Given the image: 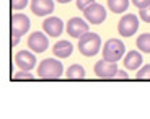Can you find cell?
<instances>
[{
	"instance_id": "6da1fadb",
	"label": "cell",
	"mask_w": 150,
	"mask_h": 119,
	"mask_svg": "<svg viewBox=\"0 0 150 119\" xmlns=\"http://www.w3.org/2000/svg\"><path fill=\"white\" fill-rule=\"evenodd\" d=\"M64 65L57 59H44L38 65V77L44 80H57L62 77Z\"/></svg>"
},
{
	"instance_id": "7a4b0ae2",
	"label": "cell",
	"mask_w": 150,
	"mask_h": 119,
	"mask_svg": "<svg viewBox=\"0 0 150 119\" xmlns=\"http://www.w3.org/2000/svg\"><path fill=\"white\" fill-rule=\"evenodd\" d=\"M101 49V38L96 33H88L83 34L79 39V51L80 54H83L85 57H93L96 56Z\"/></svg>"
},
{
	"instance_id": "3957f363",
	"label": "cell",
	"mask_w": 150,
	"mask_h": 119,
	"mask_svg": "<svg viewBox=\"0 0 150 119\" xmlns=\"http://www.w3.org/2000/svg\"><path fill=\"white\" fill-rule=\"evenodd\" d=\"M124 52H126V44L117 38H111L105 42L103 46V57L109 62H117L122 59Z\"/></svg>"
},
{
	"instance_id": "277c9868",
	"label": "cell",
	"mask_w": 150,
	"mask_h": 119,
	"mask_svg": "<svg viewBox=\"0 0 150 119\" xmlns=\"http://www.w3.org/2000/svg\"><path fill=\"white\" fill-rule=\"evenodd\" d=\"M137 30H139V18L132 13L124 15L117 23V33L122 38H131Z\"/></svg>"
},
{
	"instance_id": "5b68a950",
	"label": "cell",
	"mask_w": 150,
	"mask_h": 119,
	"mask_svg": "<svg viewBox=\"0 0 150 119\" xmlns=\"http://www.w3.org/2000/svg\"><path fill=\"white\" fill-rule=\"evenodd\" d=\"M117 72H119V69H117L116 62H109L105 57H103L101 60H98L96 65H95V75H96L98 78L111 80V78H116Z\"/></svg>"
},
{
	"instance_id": "8992f818",
	"label": "cell",
	"mask_w": 150,
	"mask_h": 119,
	"mask_svg": "<svg viewBox=\"0 0 150 119\" xmlns=\"http://www.w3.org/2000/svg\"><path fill=\"white\" fill-rule=\"evenodd\" d=\"M83 15H85V18L88 20L91 25H101L106 20V10H105L103 5L95 2V4H91L88 8L83 10Z\"/></svg>"
},
{
	"instance_id": "52a82bcc",
	"label": "cell",
	"mask_w": 150,
	"mask_h": 119,
	"mask_svg": "<svg viewBox=\"0 0 150 119\" xmlns=\"http://www.w3.org/2000/svg\"><path fill=\"white\" fill-rule=\"evenodd\" d=\"M67 34L70 38H75V39H80V38L83 36V34L88 33V23L83 21L82 18H79V16H74L72 20H69L67 23Z\"/></svg>"
},
{
	"instance_id": "ba28073f",
	"label": "cell",
	"mask_w": 150,
	"mask_h": 119,
	"mask_svg": "<svg viewBox=\"0 0 150 119\" xmlns=\"http://www.w3.org/2000/svg\"><path fill=\"white\" fill-rule=\"evenodd\" d=\"M10 25H11V34H16L20 38L23 34H26L28 30H30V20L23 13H15V15L11 16Z\"/></svg>"
},
{
	"instance_id": "9c48e42d",
	"label": "cell",
	"mask_w": 150,
	"mask_h": 119,
	"mask_svg": "<svg viewBox=\"0 0 150 119\" xmlns=\"http://www.w3.org/2000/svg\"><path fill=\"white\" fill-rule=\"evenodd\" d=\"M28 46H30V49L33 52H44L46 49H47L49 46V41L47 38H46L44 33H41V31H34V33L30 34V38H28Z\"/></svg>"
},
{
	"instance_id": "30bf717a",
	"label": "cell",
	"mask_w": 150,
	"mask_h": 119,
	"mask_svg": "<svg viewBox=\"0 0 150 119\" xmlns=\"http://www.w3.org/2000/svg\"><path fill=\"white\" fill-rule=\"evenodd\" d=\"M42 30H44V33H47L49 36L57 38V36L62 34V31H64V23H62L60 18H57V16H49V18H46L44 21H42Z\"/></svg>"
},
{
	"instance_id": "8fae6325",
	"label": "cell",
	"mask_w": 150,
	"mask_h": 119,
	"mask_svg": "<svg viewBox=\"0 0 150 119\" xmlns=\"http://www.w3.org/2000/svg\"><path fill=\"white\" fill-rule=\"evenodd\" d=\"M15 64L20 70H33L36 65V57L30 51H18V54L15 56Z\"/></svg>"
},
{
	"instance_id": "7c38bea8",
	"label": "cell",
	"mask_w": 150,
	"mask_h": 119,
	"mask_svg": "<svg viewBox=\"0 0 150 119\" xmlns=\"http://www.w3.org/2000/svg\"><path fill=\"white\" fill-rule=\"evenodd\" d=\"M31 11L38 16L51 15L54 11V0H31Z\"/></svg>"
},
{
	"instance_id": "4fadbf2b",
	"label": "cell",
	"mask_w": 150,
	"mask_h": 119,
	"mask_svg": "<svg viewBox=\"0 0 150 119\" xmlns=\"http://www.w3.org/2000/svg\"><path fill=\"white\" fill-rule=\"evenodd\" d=\"M142 65V56L137 51H131L124 57V67L127 70H139Z\"/></svg>"
},
{
	"instance_id": "5bb4252c",
	"label": "cell",
	"mask_w": 150,
	"mask_h": 119,
	"mask_svg": "<svg viewBox=\"0 0 150 119\" xmlns=\"http://www.w3.org/2000/svg\"><path fill=\"white\" fill-rule=\"evenodd\" d=\"M52 52H54V56H57L59 59H65V57H69L74 52V46H72L70 41H59L54 44L52 47Z\"/></svg>"
},
{
	"instance_id": "9a60e30c",
	"label": "cell",
	"mask_w": 150,
	"mask_h": 119,
	"mask_svg": "<svg viewBox=\"0 0 150 119\" xmlns=\"http://www.w3.org/2000/svg\"><path fill=\"white\" fill-rule=\"evenodd\" d=\"M65 75H67L69 80H83L85 78V69L80 64H74V65H70L67 69Z\"/></svg>"
},
{
	"instance_id": "2e32d148",
	"label": "cell",
	"mask_w": 150,
	"mask_h": 119,
	"mask_svg": "<svg viewBox=\"0 0 150 119\" xmlns=\"http://www.w3.org/2000/svg\"><path fill=\"white\" fill-rule=\"evenodd\" d=\"M108 7L112 13H122L129 8V0H108Z\"/></svg>"
},
{
	"instance_id": "e0dca14e",
	"label": "cell",
	"mask_w": 150,
	"mask_h": 119,
	"mask_svg": "<svg viewBox=\"0 0 150 119\" xmlns=\"http://www.w3.org/2000/svg\"><path fill=\"white\" fill-rule=\"evenodd\" d=\"M137 47L142 52H147V54L150 52V34L149 33L140 34V36L137 38Z\"/></svg>"
},
{
	"instance_id": "ac0fdd59",
	"label": "cell",
	"mask_w": 150,
	"mask_h": 119,
	"mask_svg": "<svg viewBox=\"0 0 150 119\" xmlns=\"http://www.w3.org/2000/svg\"><path fill=\"white\" fill-rule=\"evenodd\" d=\"M135 78H137V80H150V65L149 64L144 65V67H140L139 70H137Z\"/></svg>"
},
{
	"instance_id": "d6986e66",
	"label": "cell",
	"mask_w": 150,
	"mask_h": 119,
	"mask_svg": "<svg viewBox=\"0 0 150 119\" xmlns=\"http://www.w3.org/2000/svg\"><path fill=\"white\" fill-rule=\"evenodd\" d=\"M13 80H33V75L30 70H21L13 75Z\"/></svg>"
},
{
	"instance_id": "ffe728a7",
	"label": "cell",
	"mask_w": 150,
	"mask_h": 119,
	"mask_svg": "<svg viewBox=\"0 0 150 119\" xmlns=\"http://www.w3.org/2000/svg\"><path fill=\"white\" fill-rule=\"evenodd\" d=\"M139 18L144 20L145 23H150V5H147V7L140 8L139 11Z\"/></svg>"
},
{
	"instance_id": "44dd1931",
	"label": "cell",
	"mask_w": 150,
	"mask_h": 119,
	"mask_svg": "<svg viewBox=\"0 0 150 119\" xmlns=\"http://www.w3.org/2000/svg\"><path fill=\"white\" fill-rule=\"evenodd\" d=\"M28 5V0H11V10H23Z\"/></svg>"
},
{
	"instance_id": "7402d4cb",
	"label": "cell",
	"mask_w": 150,
	"mask_h": 119,
	"mask_svg": "<svg viewBox=\"0 0 150 119\" xmlns=\"http://www.w3.org/2000/svg\"><path fill=\"white\" fill-rule=\"evenodd\" d=\"M91 4H95V0H77V8L79 10H85V8H88Z\"/></svg>"
},
{
	"instance_id": "603a6c76",
	"label": "cell",
	"mask_w": 150,
	"mask_h": 119,
	"mask_svg": "<svg viewBox=\"0 0 150 119\" xmlns=\"http://www.w3.org/2000/svg\"><path fill=\"white\" fill-rule=\"evenodd\" d=\"M132 4L139 8H144V7H147V5H150V0H132Z\"/></svg>"
},
{
	"instance_id": "cb8c5ba5",
	"label": "cell",
	"mask_w": 150,
	"mask_h": 119,
	"mask_svg": "<svg viewBox=\"0 0 150 119\" xmlns=\"http://www.w3.org/2000/svg\"><path fill=\"white\" fill-rule=\"evenodd\" d=\"M116 78H119V80H127V78H129V75H127V72L119 70V72H117V75H116Z\"/></svg>"
},
{
	"instance_id": "d4e9b609",
	"label": "cell",
	"mask_w": 150,
	"mask_h": 119,
	"mask_svg": "<svg viewBox=\"0 0 150 119\" xmlns=\"http://www.w3.org/2000/svg\"><path fill=\"white\" fill-rule=\"evenodd\" d=\"M18 42H20V36L11 34V46H18Z\"/></svg>"
},
{
	"instance_id": "484cf974",
	"label": "cell",
	"mask_w": 150,
	"mask_h": 119,
	"mask_svg": "<svg viewBox=\"0 0 150 119\" xmlns=\"http://www.w3.org/2000/svg\"><path fill=\"white\" fill-rule=\"evenodd\" d=\"M57 4H69V2H72V0H56Z\"/></svg>"
}]
</instances>
